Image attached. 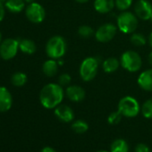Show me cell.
I'll return each instance as SVG.
<instances>
[{
	"mask_svg": "<svg viewBox=\"0 0 152 152\" xmlns=\"http://www.w3.org/2000/svg\"><path fill=\"white\" fill-rule=\"evenodd\" d=\"M64 95V90L60 84L48 83L42 88L39 94V100L45 108H56L63 101Z\"/></svg>",
	"mask_w": 152,
	"mask_h": 152,
	"instance_id": "6da1fadb",
	"label": "cell"
},
{
	"mask_svg": "<svg viewBox=\"0 0 152 152\" xmlns=\"http://www.w3.org/2000/svg\"><path fill=\"white\" fill-rule=\"evenodd\" d=\"M66 52V42L62 36H53L46 45V53L52 59H60Z\"/></svg>",
	"mask_w": 152,
	"mask_h": 152,
	"instance_id": "7a4b0ae2",
	"label": "cell"
},
{
	"mask_svg": "<svg viewBox=\"0 0 152 152\" xmlns=\"http://www.w3.org/2000/svg\"><path fill=\"white\" fill-rule=\"evenodd\" d=\"M120 64L128 72H135L139 71L142 64L140 56L132 50H127L123 53L120 60Z\"/></svg>",
	"mask_w": 152,
	"mask_h": 152,
	"instance_id": "3957f363",
	"label": "cell"
},
{
	"mask_svg": "<svg viewBox=\"0 0 152 152\" xmlns=\"http://www.w3.org/2000/svg\"><path fill=\"white\" fill-rule=\"evenodd\" d=\"M138 26V19L136 15L131 12H123L117 17V27L118 29L125 33L130 34L135 31Z\"/></svg>",
	"mask_w": 152,
	"mask_h": 152,
	"instance_id": "277c9868",
	"label": "cell"
},
{
	"mask_svg": "<svg viewBox=\"0 0 152 152\" xmlns=\"http://www.w3.org/2000/svg\"><path fill=\"white\" fill-rule=\"evenodd\" d=\"M99 69V62L97 58L90 56L85 58L80 66V75L84 82H91L95 78Z\"/></svg>",
	"mask_w": 152,
	"mask_h": 152,
	"instance_id": "5b68a950",
	"label": "cell"
},
{
	"mask_svg": "<svg viewBox=\"0 0 152 152\" xmlns=\"http://www.w3.org/2000/svg\"><path fill=\"white\" fill-rule=\"evenodd\" d=\"M140 107L139 102L132 97L126 96L120 99L118 103V111L126 117H135L140 113Z\"/></svg>",
	"mask_w": 152,
	"mask_h": 152,
	"instance_id": "8992f818",
	"label": "cell"
},
{
	"mask_svg": "<svg viewBox=\"0 0 152 152\" xmlns=\"http://www.w3.org/2000/svg\"><path fill=\"white\" fill-rule=\"evenodd\" d=\"M19 49V40L15 39H7L0 44V56L4 60L14 58Z\"/></svg>",
	"mask_w": 152,
	"mask_h": 152,
	"instance_id": "52a82bcc",
	"label": "cell"
},
{
	"mask_svg": "<svg viewBox=\"0 0 152 152\" xmlns=\"http://www.w3.org/2000/svg\"><path fill=\"white\" fill-rule=\"evenodd\" d=\"M26 17L29 21L33 23H40L44 21L46 16V12L43 7L36 2L30 4L26 7Z\"/></svg>",
	"mask_w": 152,
	"mask_h": 152,
	"instance_id": "ba28073f",
	"label": "cell"
},
{
	"mask_svg": "<svg viewBox=\"0 0 152 152\" xmlns=\"http://www.w3.org/2000/svg\"><path fill=\"white\" fill-rule=\"evenodd\" d=\"M116 27L112 23H105L101 25L95 32V38L98 41L106 43L114 39L116 34Z\"/></svg>",
	"mask_w": 152,
	"mask_h": 152,
	"instance_id": "9c48e42d",
	"label": "cell"
},
{
	"mask_svg": "<svg viewBox=\"0 0 152 152\" xmlns=\"http://www.w3.org/2000/svg\"><path fill=\"white\" fill-rule=\"evenodd\" d=\"M134 12L137 17L141 20H150L152 15V5L148 0H139L134 7Z\"/></svg>",
	"mask_w": 152,
	"mask_h": 152,
	"instance_id": "30bf717a",
	"label": "cell"
},
{
	"mask_svg": "<svg viewBox=\"0 0 152 152\" xmlns=\"http://www.w3.org/2000/svg\"><path fill=\"white\" fill-rule=\"evenodd\" d=\"M56 116L62 122L70 123L74 118V114L72 109L66 105H59L55 109Z\"/></svg>",
	"mask_w": 152,
	"mask_h": 152,
	"instance_id": "8fae6325",
	"label": "cell"
},
{
	"mask_svg": "<svg viewBox=\"0 0 152 152\" xmlns=\"http://www.w3.org/2000/svg\"><path fill=\"white\" fill-rule=\"evenodd\" d=\"M65 93H66L67 98L73 102L83 101L86 94L85 91L78 85H72V86L67 87Z\"/></svg>",
	"mask_w": 152,
	"mask_h": 152,
	"instance_id": "7c38bea8",
	"label": "cell"
},
{
	"mask_svg": "<svg viewBox=\"0 0 152 152\" xmlns=\"http://www.w3.org/2000/svg\"><path fill=\"white\" fill-rule=\"evenodd\" d=\"M13 104V98L9 91L0 86V112H7L8 111Z\"/></svg>",
	"mask_w": 152,
	"mask_h": 152,
	"instance_id": "4fadbf2b",
	"label": "cell"
},
{
	"mask_svg": "<svg viewBox=\"0 0 152 152\" xmlns=\"http://www.w3.org/2000/svg\"><path fill=\"white\" fill-rule=\"evenodd\" d=\"M138 84L142 90L152 91V68L142 72L139 75Z\"/></svg>",
	"mask_w": 152,
	"mask_h": 152,
	"instance_id": "5bb4252c",
	"label": "cell"
},
{
	"mask_svg": "<svg viewBox=\"0 0 152 152\" xmlns=\"http://www.w3.org/2000/svg\"><path fill=\"white\" fill-rule=\"evenodd\" d=\"M115 0H95L94 8L99 14H107L115 7Z\"/></svg>",
	"mask_w": 152,
	"mask_h": 152,
	"instance_id": "9a60e30c",
	"label": "cell"
},
{
	"mask_svg": "<svg viewBox=\"0 0 152 152\" xmlns=\"http://www.w3.org/2000/svg\"><path fill=\"white\" fill-rule=\"evenodd\" d=\"M58 70V63L56 61V59H48L47 60L42 66V71L44 74L48 77H53L57 72Z\"/></svg>",
	"mask_w": 152,
	"mask_h": 152,
	"instance_id": "2e32d148",
	"label": "cell"
},
{
	"mask_svg": "<svg viewBox=\"0 0 152 152\" xmlns=\"http://www.w3.org/2000/svg\"><path fill=\"white\" fill-rule=\"evenodd\" d=\"M6 8L11 13H20L24 9L25 1L24 0H7L6 1Z\"/></svg>",
	"mask_w": 152,
	"mask_h": 152,
	"instance_id": "e0dca14e",
	"label": "cell"
},
{
	"mask_svg": "<svg viewBox=\"0 0 152 152\" xmlns=\"http://www.w3.org/2000/svg\"><path fill=\"white\" fill-rule=\"evenodd\" d=\"M19 48L23 53L28 54V55L34 54L37 49L36 44L34 43V41L31 39H27L19 40Z\"/></svg>",
	"mask_w": 152,
	"mask_h": 152,
	"instance_id": "ac0fdd59",
	"label": "cell"
},
{
	"mask_svg": "<svg viewBox=\"0 0 152 152\" xmlns=\"http://www.w3.org/2000/svg\"><path fill=\"white\" fill-rule=\"evenodd\" d=\"M119 65H120V62L115 57L107 58L102 64V67H103L104 72H106L107 73H111V72H115L118 69Z\"/></svg>",
	"mask_w": 152,
	"mask_h": 152,
	"instance_id": "d6986e66",
	"label": "cell"
},
{
	"mask_svg": "<svg viewBox=\"0 0 152 152\" xmlns=\"http://www.w3.org/2000/svg\"><path fill=\"white\" fill-rule=\"evenodd\" d=\"M111 152H129L128 143L123 139L115 140L110 147Z\"/></svg>",
	"mask_w": 152,
	"mask_h": 152,
	"instance_id": "ffe728a7",
	"label": "cell"
},
{
	"mask_svg": "<svg viewBox=\"0 0 152 152\" xmlns=\"http://www.w3.org/2000/svg\"><path fill=\"white\" fill-rule=\"evenodd\" d=\"M11 83L14 86L22 87L27 83V75L22 72H16L12 75Z\"/></svg>",
	"mask_w": 152,
	"mask_h": 152,
	"instance_id": "44dd1931",
	"label": "cell"
},
{
	"mask_svg": "<svg viewBox=\"0 0 152 152\" xmlns=\"http://www.w3.org/2000/svg\"><path fill=\"white\" fill-rule=\"evenodd\" d=\"M72 129L76 132V133H84L85 132L88 131L89 125L88 124L83 121V120H77L72 123Z\"/></svg>",
	"mask_w": 152,
	"mask_h": 152,
	"instance_id": "7402d4cb",
	"label": "cell"
},
{
	"mask_svg": "<svg viewBox=\"0 0 152 152\" xmlns=\"http://www.w3.org/2000/svg\"><path fill=\"white\" fill-rule=\"evenodd\" d=\"M131 43L136 47H142L146 44V39L141 33H134L131 36Z\"/></svg>",
	"mask_w": 152,
	"mask_h": 152,
	"instance_id": "603a6c76",
	"label": "cell"
},
{
	"mask_svg": "<svg viewBox=\"0 0 152 152\" xmlns=\"http://www.w3.org/2000/svg\"><path fill=\"white\" fill-rule=\"evenodd\" d=\"M142 115L148 119H152V99H148L141 107Z\"/></svg>",
	"mask_w": 152,
	"mask_h": 152,
	"instance_id": "cb8c5ba5",
	"label": "cell"
},
{
	"mask_svg": "<svg viewBox=\"0 0 152 152\" xmlns=\"http://www.w3.org/2000/svg\"><path fill=\"white\" fill-rule=\"evenodd\" d=\"M78 34L83 38H91L94 34V31L91 26L83 25L78 29Z\"/></svg>",
	"mask_w": 152,
	"mask_h": 152,
	"instance_id": "d4e9b609",
	"label": "cell"
},
{
	"mask_svg": "<svg viewBox=\"0 0 152 152\" xmlns=\"http://www.w3.org/2000/svg\"><path fill=\"white\" fill-rule=\"evenodd\" d=\"M116 7L121 11H126L132 3V0H115Z\"/></svg>",
	"mask_w": 152,
	"mask_h": 152,
	"instance_id": "484cf974",
	"label": "cell"
},
{
	"mask_svg": "<svg viewBox=\"0 0 152 152\" xmlns=\"http://www.w3.org/2000/svg\"><path fill=\"white\" fill-rule=\"evenodd\" d=\"M122 116L123 115L119 112V111H116V112H113L111 113L108 117H107V122L108 124H117L118 123H120L121 119H122Z\"/></svg>",
	"mask_w": 152,
	"mask_h": 152,
	"instance_id": "4316f807",
	"label": "cell"
},
{
	"mask_svg": "<svg viewBox=\"0 0 152 152\" xmlns=\"http://www.w3.org/2000/svg\"><path fill=\"white\" fill-rule=\"evenodd\" d=\"M58 83L61 86H66L71 83V76L68 73H63L59 76Z\"/></svg>",
	"mask_w": 152,
	"mask_h": 152,
	"instance_id": "83f0119b",
	"label": "cell"
},
{
	"mask_svg": "<svg viewBox=\"0 0 152 152\" xmlns=\"http://www.w3.org/2000/svg\"><path fill=\"white\" fill-rule=\"evenodd\" d=\"M135 152H150V149L146 144L140 143L135 147Z\"/></svg>",
	"mask_w": 152,
	"mask_h": 152,
	"instance_id": "f1b7e54d",
	"label": "cell"
},
{
	"mask_svg": "<svg viewBox=\"0 0 152 152\" xmlns=\"http://www.w3.org/2000/svg\"><path fill=\"white\" fill-rule=\"evenodd\" d=\"M5 7H6V6L3 5V2L0 1V22H2L3 19L5 18V15H6Z\"/></svg>",
	"mask_w": 152,
	"mask_h": 152,
	"instance_id": "f546056e",
	"label": "cell"
},
{
	"mask_svg": "<svg viewBox=\"0 0 152 152\" xmlns=\"http://www.w3.org/2000/svg\"><path fill=\"white\" fill-rule=\"evenodd\" d=\"M41 152H56V151L51 147H45V148H42Z\"/></svg>",
	"mask_w": 152,
	"mask_h": 152,
	"instance_id": "4dcf8cb0",
	"label": "cell"
},
{
	"mask_svg": "<svg viewBox=\"0 0 152 152\" xmlns=\"http://www.w3.org/2000/svg\"><path fill=\"white\" fill-rule=\"evenodd\" d=\"M148 64L152 66V51L148 54Z\"/></svg>",
	"mask_w": 152,
	"mask_h": 152,
	"instance_id": "1f68e13d",
	"label": "cell"
},
{
	"mask_svg": "<svg viewBox=\"0 0 152 152\" xmlns=\"http://www.w3.org/2000/svg\"><path fill=\"white\" fill-rule=\"evenodd\" d=\"M148 42H149L150 47L152 48V32L150 33V35H149V37H148Z\"/></svg>",
	"mask_w": 152,
	"mask_h": 152,
	"instance_id": "d6a6232c",
	"label": "cell"
},
{
	"mask_svg": "<svg viewBox=\"0 0 152 152\" xmlns=\"http://www.w3.org/2000/svg\"><path fill=\"white\" fill-rule=\"evenodd\" d=\"M76 2H78L80 4H84V3H87L89 0H75Z\"/></svg>",
	"mask_w": 152,
	"mask_h": 152,
	"instance_id": "836d02e7",
	"label": "cell"
},
{
	"mask_svg": "<svg viewBox=\"0 0 152 152\" xmlns=\"http://www.w3.org/2000/svg\"><path fill=\"white\" fill-rule=\"evenodd\" d=\"M25 1V3H28V4H31V3H33L35 0H24Z\"/></svg>",
	"mask_w": 152,
	"mask_h": 152,
	"instance_id": "e575fe53",
	"label": "cell"
},
{
	"mask_svg": "<svg viewBox=\"0 0 152 152\" xmlns=\"http://www.w3.org/2000/svg\"><path fill=\"white\" fill-rule=\"evenodd\" d=\"M2 43V34H1V32H0V44Z\"/></svg>",
	"mask_w": 152,
	"mask_h": 152,
	"instance_id": "d590c367",
	"label": "cell"
},
{
	"mask_svg": "<svg viewBox=\"0 0 152 152\" xmlns=\"http://www.w3.org/2000/svg\"><path fill=\"white\" fill-rule=\"evenodd\" d=\"M98 152H107V151H106V150H100V151H98Z\"/></svg>",
	"mask_w": 152,
	"mask_h": 152,
	"instance_id": "8d00e7d4",
	"label": "cell"
},
{
	"mask_svg": "<svg viewBox=\"0 0 152 152\" xmlns=\"http://www.w3.org/2000/svg\"><path fill=\"white\" fill-rule=\"evenodd\" d=\"M1 2H5V1H7V0H0Z\"/></svg>",
	"mask_w": 152,
	"mask_h": 152,
	"instance_id": "74e56055",
	"label": "cell"
},
{
	"mask_svg": "<svg viewBox=\"0 0 152 152\" xmlns=\"http://www.w3.org/2000/svg\"><path fill=\"white\" fill-rule=\"evenodd\" d=\"M150 20L152 21V15H151V17H150Z\"/></svg>",
	"mask_w": 152,
	"mask_h": 152,
	"instance_id": "f35d334b",
	"label": "cell"
}]
</instances>
